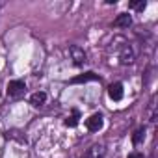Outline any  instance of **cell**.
Segmentation results:
<instances>
[{"instance_id":"6da1fadb","label":"cell","mask_w":158,"mask_h":158,"mask_svg":"<svg viewBox=\"0 0 158 158\" xmlns=\"http://www.w3.org/2000/svg\"><path fill=\"white\" fill-rule=\"evenodd\" d=\"M117 60H119V63H121V65H132V63H134V60H136V52H134V48H132V45H130V43H127V41H125V43L119 47Z\"/></svg>"},{"instance_id":"7a4b0ae2","label":"cell","mask_w":158,"mask_h":158,"mask_svg":"<svg viewBox=\"0 0 158 158\" xmlns=\"http://www.w3.org/2000/svg\"><path fill=\"white\" fill-rule=\"evenodd\" d=\"M69 54H71V60L76 67H82L86 61H88V56H86V50L82 47H78V45H71L69 47Z\"/></svg>"},{"instance_id":"3957f363","label":"cell","mask_w":158,"mask_h":158,"mask_svg":"<svg viewBox=\"0 0 158 158\" xmlns=\"http://www.w3.org/2000/svg\"><path fill=\"white\" fill-rule=\"evenodd\" d=\"M8 97H13V99H17V97H21V95H24L26 93V84L23 82V80H11L10 84H8Z\"/></svg>"},{"instance_id":"277c9868","label":"cell","mask_w":158,"mask_h":158,"mask_svg":"<svg viewBox=\"0 0 158 158\" xmlns=\"http://www.w3.org/2000/svg\"><path fill=\"white\" fill-rule=\"evenodd\" d=\"M102 125H104L102 114H93V115H89V117L86 119V128H88L89 132H99V130L102 128Z\"/></svg>"},{"instance_id":"5b68a950","label":"cell","mask_w":158,"mask_h":158,"mask_svg":"<svg viewBox=\"0 0 158 158\" xmlns=\"http://www.w3.org/2000/svg\"><path fill=\"white\" fill-rule=\"evenodd\" d=\"M84 158H106V147L101 143H95L86 151Z\"/></svg>"},{"instance_id":"8992f818","label":"cell","mask_w":158,"mask_h":158,"mask_svg":"<svg viewBox=\"0 0 158 158\" xmlns=\"http://www.w3.org/2000/svg\"><path fill=\"white\" fill-rule=\"evenodd\" d=\"M108 95H110L112 101H121V99H123V84H121V82L110 84V88H108Z\"/></svg>"},{"instance_id":"52a82bcc","label":"cell","mask_w":158,"mask_h":158,"mask_svg":"<svg viewBox=\"0 0 158 158\" xmlns=\"http://www.w3.org/2000/svg\"><path fill=\"white\" fill-rule=\"evenodd\" d=\"M30 104L35 106V108L45 106V104H47V93H45V91H35V93H32V97H30Z\"/></svg>"},{"instance_id":"ba28073f","label":"cell","mask_w":158,"mask_h":158,"mask_svg":"<svg viewBox=\"0 0 158 158\" xmlns=\"http://www.w3.org/2000/svg\"><path fill=\"white\" fill-rule=\"evenodd\" d=\"M132 24V17L128 15V13H121L115 21H114V26L115 28H128Z\"/></svg>"},{"instance_id":"9c48e42d","label":"cell","mask_w":158,"mask_h":158,"mask_svg":"<svg viewBox=\"0 0 158 158\" xmlns=\"http://www.w3.org/2000/svg\"><path fill=\"white\" fill-rule=\"evenodd\" d=\"M143 139H145V127H139V128L134 132V136H132V143H134V145H139Z\"/></svg>"},{"instance_id":"30bf717a","label":"cell","mask_w":158,"mask_h":158,"mask_svg":"<svg viewBox=\"0 0 158 158\" xmlns=\"http://www.w3.org/2000/svg\"><path fill=\"white\" fill-rule=\"evenodd\" d=\"M88 80H97V76L93 73H86L84 76H78V78H73V82H88Z\"/></svg>"},{"instance_id":"8fae6325","label":"cell","mask_w":158,"mask_h":158,"mask_svg":"<svg viewBox=\"0 0 158 158\" xmlns=\"http://www.w3.org/2000/svg\"><path fill=\"white\" fill-rule=\"evenodd\" d=\"M145 6H147L145 0H139V2H130V4H128V8H130V10H136V11H143Z\"/></svg>"},{"instance_id":"7c38bea8","label":"cell","mask_w":158,"mask_h":158,"mask_svg":"<svg viewBox=\"0 0 158 158\" xmlns=\"http://www.w3.org/2000/svg\"><path fill=\"white\" fill-rule=\"evenodd\" d=\"M149 121L151 123H154L156 121V110H154V97L151 99V102H149Z\"/></svg>"},{"instance_id":"4fadbf2b","label":"cell","mask_w":158,"mask_h":158,"mask_svg":"<svg viewBox=\"0 0 158 158\" xmlns=\"http://www.w3.org/2000/svg\"><path fill=\"white\" fill-rule=\"evenodd\" d=\"M76 123H78V110H73V115L67 117L65 125H67V127H76Z\"/></svg>"},{"instance_id":"5bb4252c","label":"cell","mask_w":158,"mask_h":158,"mask_svg":"<svg viewBox=\"0 0 158 158\" xmlns=\"http://www.w3.org/2000/svg\"><path fill=\"white\" fill-rule=\"evenodd\" d=\"M128 158H145V156H143L141 152H138V151H134V152H130V154H128Z\"/></svg>"},{"instance_id":"9a60e30c","label":"cell","mask_w":158,"mask_h":158,"mask_svg":"<svg viewBox=\"0 0 158 158\" xmlns=\"http://www.w3.org/2000/svg\"><path fill=\"white\" fill-rule=\"evenodd\" d=\"M0 8H2V4H0Z\"/></svg>"}]
</instances>
